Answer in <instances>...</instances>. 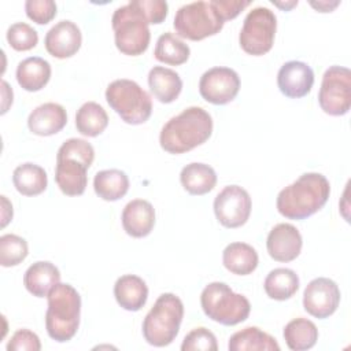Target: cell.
I'll list each match as a JSON object with an SVG mask.
<instances>
[{"label": "cell", "mask_w": 351, "mask_h": 351, "mask_svg": "<svg viewBox=\"0 0 351 351\" xmlns=\"http://www.w3.org/2000/svg\"><path fill=\"white\" fill-rule=\"evenodd\" d=\"M329 195L330 184L324 174L303 173L296 181L278 192L276 207L288 219H306L325 206Z\"/></svg>", "instance_id": "obj_1"}, {"label": "cell", "mask_w": 351, "mask_h": 351, "mask_svg": "<svg viewBox=\"0 0 351 351\" xmlns=\"http://www.w3.org/2000/svg\"><path fill=\"white\" fill-rule=\"evenodd\" d=\"M213 118L202 107L191 106L171 117L160 129L162 149L178 155L204 144L213 133Z\"/></svg>", "instance_id": "obj_2"}, {"label": "cell", "mask_w": 351, "mask_h": 351, "mask_svg": "<svg viewBox=\"0 0 351 351\" xmlns=\"http://www.w3.org/2000/svg\"><path fill=\"white\" fill-rule=\"evenodd\" d=\"M48 308L45 313V329L48 336L64 343L71 340L80 326L81 296L70 284H56L47 295Z\"/></svg>", "instance_id": "obj_3"}, {"label": "cell", "mask_w": 351, "mask_h": 351, "mask_svg": "<svg viewBox=\"0 0 351 351\" xmlns=\"http://www.w3.org/2000/svg\"><path fill=\"white\" fill-rule=\"evenodd\" d=\"M182 318V300L171 292L159 295L143 321L141 328L145 341L154 347L171 344L180 332Z\"/></svg>", "instance_id": "obj_4"}, {"label": "cell", "mask_w": 351, "mask_h": 351, "mask_svg": "<svg viewBox=\"0 0 351 351\" xmlns=\"http://www.w3.org/2000/svg\"><path fill=\"white\" fill-rule=\"evenodd\" d=\"M200 304L206 317L225 326L245 321L251 311L250 300L244 295L236 293L228 284L219 281L210 282L203 288Z\"/></svg>", "instance_id": "obj_5"}, {"label": "cell", "mask_w": 351, "mask_h": 351, "mask_svg": "<svg viewBox=\"0 0 351 351\" xmlns=\"http://www.w3.org/2000/svg\"><path fill=\"white\" fill-rule=\"evenodd\" d=\"M111 25L119 52L129 56H138L147 51L151 40L149 22L134 0L114 11Z\"/></svg>", "instance_id": "obj_6"}, {"label": "cell", "mask_w": 351, "mask_h": 351, "mask_svg": "<svg viewBox=\"0 0 351 351\" xmlns=\"http://www.w3.org/2000/svg\"><path fill=\"white\" fill-rule=\"evenodd\" d=\"M225 19L221 15L215 0L193 1L181 5L174 16L176 33L192 41H199L206 37L219 33Z\"/></svg>", "instance_id": "obj_7"}, {"label": "cell", "mask_w": 351, "mask_h": 351, "mask_svg": "<svg viewBox=\"0 0 351 351\" xmlns=\"http://www.w3.org/2000/svg\"><path fill=\"white\" fill-rule=\"evenodd\" d=\"M108 106L129 125H141L152 112L151 96L133 80L119 78L108 84L106 89Z\"/></svg>", "instance_id": "obj_8"}, {"label": "cell", "mask_w": 351, "mask_h": 351, "mask_svg": "<svg viewBox=\"0 0 351 351\" xmlns=\"http://www.w3.org/2000/svg\"><path fill=\"white\" fill-rule=\"evenodd\" d=\"M277 30V18L267 7H255L244 18L239 34V44L244 52L254 56L267 53Z\"/></svg>", "instance_id": "obj_9"}, {"label": "cell", "mask_w": 351, "mask_h": 351, "mask_svg": "<svg viewBox=\"0 0 351 351\" xmlns=\"http://www.w3.org/2000/svg\"><path fill=\"white\" fill-rule=\"evenodd\" d=\"M318 103L324 112L340 117L351 107V71L344 66H330L322 75Z\"/></svg>", "instance_id": "obj_10"}, {"label": "cell", "mask_w": 351, "mask_h": 351, "mask_svg": "<svg viewBox=\"0 0 351 351\" xmlns=\"http://www.w3.org/2000/svg\"><path fill=\"white\" fill-rule=\"evenodd\" d=\"M214 214L218 222L229 229L243 226L251 214V196L240 185L225 186L214 199Z\"/></svg>", "instance_id": "obj_11"}, {"label": "cell", "mask_w": 351, "mask_h": 351, "mask_svg": "<svg viewBox=\"0 0 351 351\" xmlns=\"http://www.w3.org/2000/svg\"><path fill=\"white\" fill-rule=\"evenodd\" d=\"M240 89V77L230 67H211L203 73L199 81L200 96L215 106L232 101Z\"/></svg>", "instance_id": "obj_12"}, {"label": "cell", "mask_w": 351, "mask_h": 351, "mask_svg": "<svg viewBox=\"0 0 351 351\" xmlns=\"http://www.w3.org/2000/svg\"><path fill=\"white\" fill-rule=\"evenodd\" d=\"M339 285L328 277H317L311 280L303 292L304 310L319 319L330 317L340 303Z\"/></svg>", "instance_id": "obj_13"}, {"label": "cell", "mask_w": 351, "mask_h": 351, "mask_svg": "<svg viewBox=\"0 0 351 351\" xmlns=\"http://www.w3.org/2000/svg\"><path fill=\"white\" fill-rule=\"evenodd\" d=\"M303 239L296 226L281 222L271 228L266 239V248L271 259L277 262H291L302 251Z\"/></svg>", "instance_id": "obj_14"}, {"label": "cell", "mask_w": 351, "mask_h": 351, "mask_svg": "<svg viewBox=\"0 0 351 351\" xmlns=\"http://www.w3.org/2000/svg\"><path fill=\"white\" fill-rule=\"evenodd\" d=\"M277 85L284 96L300 99L310 93L314 85V71L304 62H285L277 73Z\"/></svg>", "instance_id": "obj_15"}, {"label": "cell", "mask_w": 351, "mask_h": 351, "mask_svg": "<svg viewBox=\"0 0 351 351\" xmlns=\"http://www.w3.org/2000/svg\"><path fill=\"white\" fill-rule=\"evenodd\" d=\"M44 44L47 52L53 58H71L81 48L82 33L77 23L69 19H62L47 32Z\"/></svg>", "instance_id": "obj_16"}, {"label": "cell", "mask_w": 351, "mask_h": 351, "mask_svg": "<svg viewBox=\"0 0 351 351\" xmlns=\"http://www.w3.org/2000/svg\"><path fill=\"white\" fill-rule=\"evenodd\" d=\"M88 166L75 158H56L55 181L59 189L67 196H80L88 184Z\"/></svg>", "instance_id": "obj_17"}, {"label": "cell", "mask_w": 351, "mask_h": 351, "mask_svg": "<svg viewBox=\"0 0 351 351\" xmlns=\"http://www.w3.org/2000/svg\"><path fill=\"white\" fill-rule=\"evenodd\" d=\"M67 123V112L62 104L48 101L37 106L27 118V128L37 136H52L59 133Z\"/></svg>", "instance_id": "obj_18"}, {"label": "cell", "mask_w": 351, "mask_h": 351, "mask_svg": "<svg viewBox=\"0 0 351 351\" xmlns=\"http://www.w3.org/2000/svg\"><path fill=\"white\" fill-rule=\"evenodd\" d=\"M123 230L132 237H145L155 226V208L144 199L130 200L122 210Z\"/></svg>", "instance_id": "obj_19"}, {"label": "cell", "mask_w": 351, "mask_h": 351, "mask_svg": "<svg viewBox=\"0 0 351 351\" xmlns=\"http://www.w3.org/2000/svg\"><path fill=\"white\" fill-rule=\"evenodd\" d=\"M114 296L123 310L138 311L147 303L148 287L141 277L136 274H125L115 281Z\"/></svg>", "instance_id": "obj_20"}, {"label": "cell", "mask_w": 351, "mask_h": 351, "mask_svg": "<svg viewBox=\"0 0 351 351\" xmlns=\"http://www.w3.org/2000/svg\"><path fill=\"white\" fill-rule=\"evenodd\" d=\"M60 282L59 269L48 261H37L23 274V285L36 298H44Z\"/></svg>", "instance_id": "obj_21"}, {"label": "cell", "mask_w": 351, "mask_h": 351, "mask_svg": "<svg viewBox=\"0 0 351 351\" xmlns=\"http://www.w3.org/2000/svg\"><path fill=\"white\" fill-rule=\"evenodd\" d=\"M51 64L40 56H29L21 60L16 66V81L27 92L43 89L51 78Z\"/></svg>", "instance_id": "obj_22"}, {"label": "cell", "mask_w": 351, "mask_h": 351, "mask_svg": "<svg viewBox=\"0 0 351 351\" xmlns=\"http://www.w3.org/2000/svg\"><path fill=\"white\" fill-rule=\"evenodd\" d=\"M148 85L160 103H173L182 90V80L180 74L163 66H155L148 73Z\"/></svg>", "instance_id": "obj_23"}, {"label": "cell", "mask_w": 351, "mask_h": 351, "mask_svg": "<svg viewBox=\"0 0 351 351\" xmlns=\"http://www.w3.org/2000/svg\"><path fill=\"white\" fill-rule=\"evenodd\" d=\"M259 256L256 250L241 241L230 243L222 252V263L233 274L247 276L258 267Z\"/></svg>", "instance_id": "obj_24"}, {"label": "cell", "mask_w": 351, "mask_h": 351, "mask_svg": "<svg viewBox=\"0 0 351 351\" xmlns=\"http://www.w3.org/2000/svg\"><path fill=\"white\" fill-rule=\"evenodd\" d=\"M180 181L188 193L200 196L214 189L217 184V173L210 165L192 162L182 167Z\"/></svg>", "instance_id": "obj_25"}, {"label": "cell", "mask_w": 351, "mask_h": 351, "mask_svg": "<svg viewBox=\"0 0 351 351\" xmlns=\"http://www.w3.org/2000/svg\"><path fill=\"white\" fill-rule=\"evenodd\" d=\"M228 348L229 351H280L276 339L258 326H247L233 333Z\"/></svg>", "instance_id": "obj_26"}, {"label": "cell", "mask_w": 351, "mask_h": 351, "mask_svg": "<svg viewBox=\"0 0 351 351\" xmlns=\"http://www.w3.org/2000/svg\"><path fill=\"white\" fill-rule=\"evenodd\" d=\"M93 189L106 202L119 200L129 191V177L119 169L100 170L95 174Z\"/></svg>", "instance_id": "obj_27"}, {"label": "cell", "mask_w": 351, "mask_h": 351, "mask_svg": "<svg viewBox=\"0 0 351 351\" xmlns=\"http://www.w3.org/2000/svg\"><path fill=\"white\" fill-rule=\"evenodd\" d=\"M12 182L21 195L36 196L47 189L48 176L41 166L26 162L15 167L12 173Z\"/></svg>", "instance_id": "obj_28"}, {"label": "cell", "mask_w": 351, "mask_h": 351, "mask_svg": "<svg viewBox=\"0 0 351 351\" xmlns=\"http://www.w3.org/2000/svg\"><path fill=\"white\" fill-rule=\"evenodd\" d=\"M282 336L289 350L304 351L315 346L318 340V329L313 321L299 317L291 319L284 326Z\"/></svg>", "instance_id": "obj_29"}, {"label": "cell", "mask_w": 351, "mask_h": 351, "mask_svg": "<svg viewBox=\"0 0 351 351\" xmlns=\"http://www.w3.org/2000/svg\"><path fill=\"white\" fill-rule=\"evenodd\" d=\"M299 276L288 267H276L265 278L263 288L266 295L274 300H287L299 289Z\"/></svg>", "instance_id": "obj_30"}, {"label": "cell", "mask_w": 351, "mask_h": 351, "mask_svg": "<svg viewBox=\"0 0 351 351\" xmlns=\"http://www.w3.org/2000/svg\"><path fill=\"white\" fill-rule=\"evenodd\" d=\"M108 125V115L106 110L96 101L84 103L75 114V128L86 137H96L101 134Z\"/></svg>", "instance_id": "obj_31"}, {"label": "cell", "mask_w": 351, "mask_h": 351, "mask_svg": "<svg viewBox=\"0 0 351 351\" xmlns=\"http://www.w3.org/2000/svg\"><path fill=\"white\" fill-rule=\"evenodd\" d=\"M189 45L185 44L176 34L166 32L158 37L154 49V56L156 60L170 66H180L189 59Z\"/></svg>", "instance_id": "obj_32"}, {"label": "cell", "mask_w": 351, "mask_h": 351, "mask_svg": "<svg viewBox=\"0 0 351 351\" xmlns=\"http://www.w3.org/2000/svg\"><path fill=\"white\" fill-rule=\"evenodd\" d=\"M27 254L29 245L23 237L14 233H5L0 237V265L3 267L19 265Z\"/></svg>", "instance_id": "obj_33"}, {"label": "cell", "mask_w": 351, "mask_h": 351, "mask_svg": "<svg viewBox=\"0 0 351 351\" xmlns=\"http://www.w3.org/2000/svg\"><path fill=\"white\" fill-rule=\"evenodd\" d=\"M7 41L15 51H29L38 43V33L26 22L12 23L5 33Z\"/></svg>", "instance_id": "obj_34"}, {"label": "cell", "mask_w": 351, "mask_h": 351, "mask_svg": "<svg viewBox=\"0 0 351 351\" xmlns=\"http://www.w3.org/2000/svg\"><path fill=\"white\" fill-rule=\"evenodd\" d=\"M182 351H217V337L215 335L204 326L192 329L182 340Z\"/></svg>", "instance_id": "obj_35"}, {"label": "cell", "mask_w": 351, "mask_h": 351, "mask_svg": "<svg viewBox=\"0 0 351 351\" xmlns=\"http://www.w3.org/2000/svg\"><path fill=\"white\" fill-rule=\"evenodd\" d=\"M63 156H69V158H75L82 160L88 167H90V165L93 163L95 159V149L92 147L90 143H88L84 138H69L66 140L58 149L56 158H63Z\"/></svg>", "instance_id": "obj_36"}, {"label": "cell", "mask_w": 351, "mask_h": 351, "mask_svg": "<svg viewBox=\"0 0 351 351\" xmlns=\"http://www.w3.org/2000/svg\"><path fill=\"white\" fill-rule=\"evenodd\" d=\"M56 3L53 0H27L25 3V11L29 19L38 25L51 22L56 15Z\"/></svg>", "instance_id": "obj_37"}, {"label": "cell", "mask_w": 351, "mask_h": 351, "mask_svg": "<svg viewBox=\"0 0 351 351\" xmlns=\"http://www.w3.org/2000/svg\"><path fill=\"white\" fill-rule=\"evenodd\" d=\"M40 337L29 329H18L7 343V351H40Z\"/></svg>", "instance_id": "obj_38"}, {"label": "cell", "mask_w": 351, "mask_h": 351, "mask_svg": "<svg viewBox=\"0 0 351 351\" xmlns=\"http://www.w3.org/2000/svg\"><path fill=\"white\" fill-rule=\"evenodd\" d=\"M137 7L143 11L147 21L152 25L162 23L169 11V4L165 0H134Z\"/></svg>", "instance_id": "obj_39"}, {"label": "cell", "mask_w": 351, "mask_h": 351, "mask_svg": "<svg viewBox=\"0 0 351 351\" xmlns=\"http://www.w3.org/2000/svg\"><path fill=\"white\" fill-rule=\"evenodd\" d=\"M215 4L226 22L229 19L236 18L245 7H248L251 4V1L250 0H245V1H243V0H215Z\"/></svg>", "instance_id": "obj_40"}, {"label": "cell", "mask_w": 351, "mask_h": 351, "mask_svg": "<svg viewBox=\"0 0 351 351\" xmlns=\"http://www.w3.org/2000/svg\"><path fill=\"white\" fill-rule=\"evenodd\" d=\"M1 95H3V103H1V114H5L8 107L12 104V89L7 84V81H1Z\"/></svg>", "instance_id": "obj_41"}, {"label": "cell", "mask_w": 351, "mask_h": 351, "mask_svg": "<svg viewBox=\"0 0 351 351\" xmlns=\"http://www.w3.org/2000/svg\"><path fill=\"white\" fill-rule=\"evenodd\" d=\"M0 197H1V207H3L1 228H4L12 219V204L7 200V197L4 195H1Z\"/></svg>", "instance_id": "obj_42"}, {"label": "cell", "mask_w": 351, "mask_h": 351, "mask_svg": "<svg viewBox=\"0 0 351 351\" xmlns=\"http://www.w3.org/2000/svg\"><path fill=\"white\" fill-rule=\"evenodd\" d=\"M339 4L340 1H310V5L319 12H330Z\"/></svg>", "instance_id": "obj_43"}, {"label": "cell", "mask_w": 351, "mask_h": 351, "mask_svg": "<svg viewBox=\"0 0 351 351\" xmlns=\"http://www.w3.org/2000/svg\"><path fill=\"white\" fill-rule=\"evenodd\" d=\"M276 5H278V7H281V8H285V10H289V8H292V7H295V5H298V0L295 1H289V3H278V1H276L274 3Z\"/></svg>", "instance_id": "obj_44"}]
</instances>
